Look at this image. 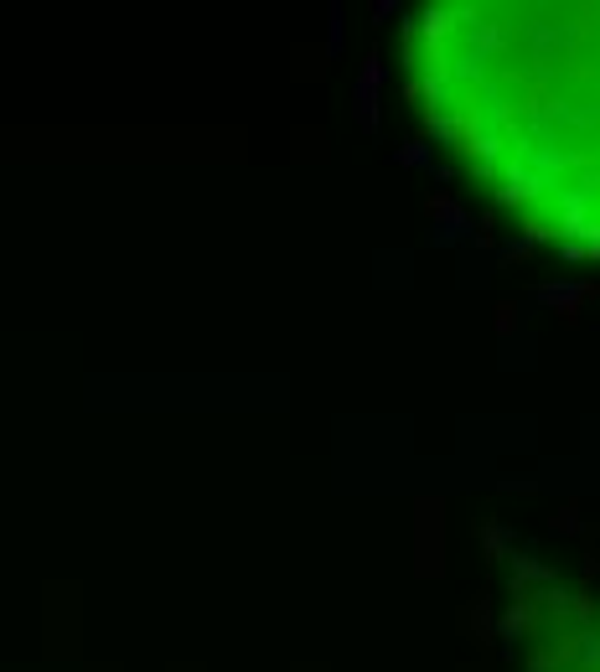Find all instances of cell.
<instances>
[{
    "label": "cell",
    "mask_w": 600,
    "mask_h": 672,
    "mask_svg": "<svg viewBox=\"0 0 600 672\" xmlns=\"http://www.w3.org/2000/svg\"><path fill=\"white\" fill-rule=\"evenodd\" d=\"M430 129L533 238L600 254V6L461 0L409 21Z\"/></svg>",
    "instance_id": "6da1fadb"
}]
</instances>
